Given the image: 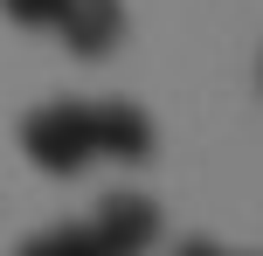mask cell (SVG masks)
Returning <instances> with one entry per match:
<instances>
[{
    "instance_id": "obj_1",
    "label": "cell",
    "mask_w": 263,
    "mask_h": 256,
    "mask_svg": "<svg viewBox=\"0 0 263 256\" xmlns=\"http://www.w3.org/2000/svg\"><path fill=\"white\" fill-rule=\"evenodd\" d=\"M21 152L42 173H83L90 160H153V118L139 104H42L21 118Z\"/></svg>"
},
{
    "instance_id": "obj_2",
    "label": "cell",
    "mask_w": 263,
    "mask_h": 256,
    "mask_svg": "<svg viewBox=\"0 0 263 256\" xmlns=\"http://www.w3.org/2000/svg\"><path fill=\"white\" fill-rule=\"evenodd\" d=\"M83 229L97 235L104 256H145V249L159 243V208L145 201V194H104Z\"/></svg>"
},
{
    "instance_id": "obj_3",
    "label": "cell",
    "mask_w": 263,
    "mask_h": 256,
    "mask_svg": "<svg viewBox=\"0 0 263 256\" xmlns=\"http://www.w3.org/2000/svg\"><path fill=\"white\" fill-rule=\"evenodd\" d=\"M49 28L69 42V55L97 63V55H111V42L125 35V7L118 0H63V14H55Z\"/></svg>"
},
{
    "instance_id": "obj_4",
    "label": "cell",
    "mask_w": 263,
    "mask_h": 256,
    "mask_svg": "<svg viewBox=\"0 0 263 256\" xmlns=\"http://www.w3.org/2000/svg\"><path fill=\"white\" fill-rule=\"evenodd\" d=\"M0 14L21 21V28H49L55 14H63V0H0Z\"/></svg>"
},
{
    "instance_id": "obj_5",
    "label": "cell",
    "mask_w": 263,
    "mask_h": 256,
    "mask_svg": "<svg viewBox=\"0 0 263 256\" xmlns=\"http://www.w3.org/2000/svg\"><path fill=\"white\" fill-rule=\"evenodd\" d=\"M14 256H63V249H55V229H49V235H35V243H21Z\"/></svg>"
},
{
    "instance_id": "obj_6",
    "label": "cell",
    "mask_w": 263,
    "mask_h": 256,
    "mask_svg": "<svg viewBox=\"0 0 263 256\" xmlns=\"http://www.w3.org/2000/svg\"><path fill=\"white\" fill-rule=\"evenodd\" d=\"M173 256H222V249H215V243H180Z\"/></svg>"
}]
</instances>
